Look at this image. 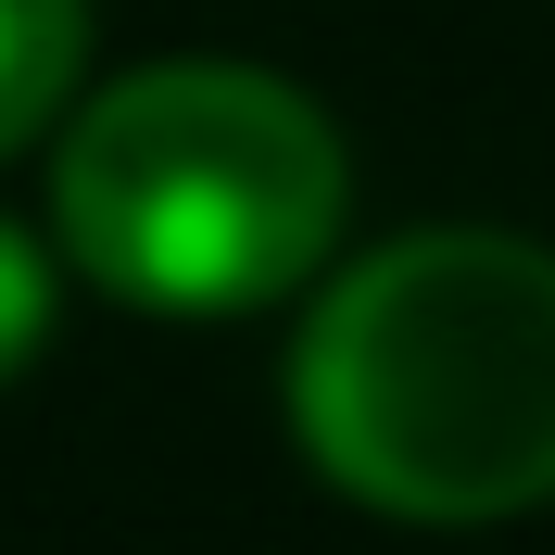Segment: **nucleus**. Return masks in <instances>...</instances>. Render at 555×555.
Listing matches in <instances>:
<instances>
[{
    "mask_svg": "<svg viewBox=\"0 0 555 555\" xmlns=\"http://www.w3.org/2000/svg\"><path fill=\"white\" fill-rule=\"evenodd\" d=\"M291 429L353 505L480 530L555 505V253L505 228H404L315 291Z\"/></svg>",
    "mask_w": 555,
    "mask_h": 555,
    "instance_id": "1",
    "label": "nucleus"
},
{
    "mask_svg": "<svg viewBox=\"0 0 555 555\" xmlns=\"http://www.w3.org/2000/svg\"><path fill=\"white\" fill-rule=\"evenodd\" d=\"M51 215L89 291L139 315H241L341 241V139L266 64H139L51 152Z\"/></svg>",
    "mask_w": 555,
    "mask_h": 555,
    "instance_id": "2",
    "label": "nucleus"
},
{
    "mask_svg": "<svg viewBox=\"0 0 555 555\" xmlns=\"http://www.w3.org/2000/svg\"><path fill=\"white\" fill-rule=\"evenodd\" d=\"M89 64V0H0V165L76 102Z\"/></svg>",
    "mask_w": 555,
    "mask_h": 555,
    "instance_id": "3",
    "label": "nucleus"
},
{
    "mask_svg": "<svg viewBox=\"0 0 555 555\" xmlns=\"http://www.w3.org/2000/svg\"><path fill=\"white\" fill-rule=\"evenodd\" d=\"M38 341H51V266H38V241L0 215V379H13Z\"/></svg>",
    "mask_w": 555,
    "mask_h": 555,
    "instance_id": "4",
    "label": "nucleus"
}]
</instances>
